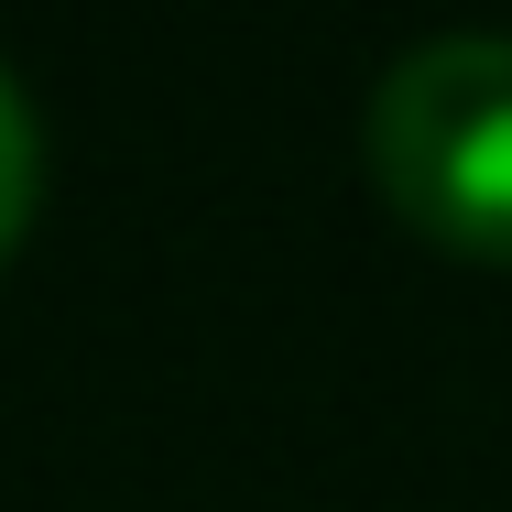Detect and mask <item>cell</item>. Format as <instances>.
<instances>
[{"mask_svg":"<svg viewBox=\"0 0 512 512\" xmlns=\"http://www.w3.org/2000/svg\"><path fill=\"white\" fill-rule=\"evenodd\" d=\"M371 175L458 262H512V33H425L371 88Z\"/></svg>","mask_w":512,"mask_h":512,"instance_id":"obj_1","label":"cell"},{"mask_svg":"<svg viewBox=\"0 0 512 512\" xmlns=\"http://www.w3.org/2000/svg\"><path fill=\"white\" fill-rule=\"evenodd\" d=\"M33 197H44V120H33V99L11 88V66H0V251L22 240Z\"/></svg>","mask_w":512,"mask_h":512,"instance_id":"obj_2","label":"cell"}]
</instances>
